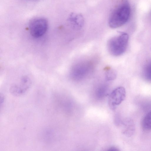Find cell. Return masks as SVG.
<instances>
[{"label":"cell","mask_w":151,"mask_h":151,"mask_svg":"<svg viewBox=\"0 0 151 151\" xmlns=\"http://www.w3.org/2000/svg\"><path fill=\"white\" fill-rule=\"evenodd\" d=\"M131 8L126 1L119 4L112 11L109 19V24L112 28H116L126 24L131 15Z\"/></svg>","instance_id":"1"},{"label":"cell","mask_w":151,"mask_h":151,"mask_svg":"<svg viewBox=\"0 0 151 151\" xmlns=\"http://www.w3.org/2000/svg\"><path fill=\"white\" fill-rule=\"evenodd\" d=\"M128 40V35L125 33L111 38L107 42L109 52L115 56L122 55L127 49Z\"/></svg>","instance_id":"2"},{"label":"cell","mask_w":151,"mask_h":151,"mask_svg":"<svg viewBox=\"0 0 151 151\" xmlns=\"http://www.w3.org/2000/svg\"><path fill=\"white\" fill-rule=\"evenodd\" d=\"M48 27L47 19L42 17L32 19L29 25L30 34L35 38L40 37L44 35L47 32Z\"/></svg>","instance_id":"3"},{"label":"cell","mask_w":151,"mask_h":151,"mask_svg":"<svg viewBox=\"0 0 151 151\" xmlns=\"http://www.w3.org/2000/svg\"><path fill=\"white\" fill-rule=\"evenodd\" d=\"M126 95L125 90L123 87H119L114 90L109 98L108 103L110 108L113 109L121 104L124 100Z\"/></svg>","instance_id":"4"},{"label":"cell","mask_w":151,"mask_h":151,"mask_svg":"<svg viewBox=\"0 0 151 151\" xmlns=\"http://www.w3.org/2000/svg\"><path fill=\"white\" fill-rule=\"evenodd\" d=\"M91 65V64L89 62H85L75 65L71 71L72 77L76 79L83 78L90 70Z\"/></svg>","instance_id":"5"},{"label":"cell","mask_w":151,"mask_h":151,"mask_svg":"<svg viewBox=\"0 0 151 151\" xmlns=\"http://www.w3.org/2000/svg\"><path fill=\"white\" fill-rule=\"evenodd\" d=\"M31 82L27 78H24L19 84L13 85L10 89L12 94L15 96H19L24 94L29 88Z\"/></svg>","instance_id":"6"},{"label":"cell","mask_w":151,"mask_h":151,"mask_svg":"<svg viewBox=\"0 0 151 151\" xmlns=\"http://www.w3.org/2000/svg\"><path fill=\"white\" fill-rule=\"evenodd\" d=\"M69 20L76 28L81 27L83 24V19L80 15L72 14L69 17Z\"/></svg>","instance_id":"7"},{"label":"cell","mask_w":151,"mask_h":151,"mask_svg":"<svg viewBox=\"0 0 151 151\" xmlns=\"http://www.w3.org/2000/svg\"><path fill=\"white\" fill-rule=\"evenodd\" d=\"M141 125L142 128L145 130H151V111L144 117L142 121Z\"/></svg>","instance_id":"8"},{"label":"cell","mask_w":151,"mask_h":151,"mask_svg":"<svg viewBox=\"0 0 151 151\" xmlns=\"http://www.w3.org/2000/svg\"><path fill=\"white\" fill-rule=\"evenodd\" d=\"M104 70L106 79L107 81H112L116 78L117 73L115 70L109 67H107Z\"/></svg>","instance_id":"9"},{"label":"cell","mask_w":151,"mask_h":151,"mask_svg":"<svg viewBox=\"0 0 151 151\" xmlns=\"http://www.w3.org/2000/svg\"><path fill=\"white\" fill-rule=\"evenodd\" d=\"M143 74L146 79L151 80V62L145 66L144 68Z\"/></svg>","instance_id":"10"},{"label":"cell","mask_w":151,"mask_h":151,"mask_svg":"<svg viewBox=\"0 0 151 151\" xmlns=\"http://www.w3.org/2000/svg\"><path fill=\"white\" fill-rule=\"evenodd\" d=\"M109 151H119V150L117 148L114 147H110L108 150Z\"/></svg>","instance_id":"11"},{"label":"cell","mask_w":151,"mask_h":151,"mask_svg":"<svg viewBox=\"0 0 151 151\" xmlns=\"http://www.w3.org/2000/svg\"><path fill=\"white\" fill-rule=\"evenodd\" d=\"M0 96H1L0 104H1H1H3L4 102V96H3V95L2 96L1 95Z\"/></svg>","instance_id":"12"},{"label":"cell","mask_w":151,"mask_h":151,"mask_svg":"<svg viewBox=\"0 0 151 151\" xmlns=\"http://www.w3.org/2000/svg\"></svg>","instance_id":"13"},{"label":"cell","mask_w":151,"mask_h":151,"mask_svg":"<svg viewBox=\"0 0 151 151\" xmlns=\"http://www.w3.org/2000/svg\"></svg>","instance_id":"14"}]
</instances>
